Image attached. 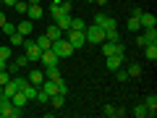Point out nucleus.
Returning a JSON list of instances; mask_svg holds the SVG:
<instances>
[{
  "mask_svg": "<svg viewBox=\"0 0 157 118\" xmlns=\"http://www.w3.org/2000/svg\"><path fill=\"white\" fill-rule=\"evenodd\" d=\"M21 116H24V110L13 105L11 97L0 95V118H21Z\"/></svg>",
  "mask_w": 157,
  "mask_h": 118,
  "instance_id": "nucleus-1",
  "label": "nucleus"
},
{
  "mask_svg": "<svg viewBox=\"0 0 157 118\" xmlns=\"http://www.w3.org/2000/svg\"><path fill=\"white\" fill-rule=\"evenodd\" d=\"M84 37H86V45H102V42H105V29L97 26V24H92V26L84 29Z\"/></svg>",
  "mask_w": 157,
  "mask_h": 118,
  "instance_id": "nucleus-2",
  "label": "nucleus"
},
{
  "mask_svg": "<svg viewBox=\"0 0 157 118\" xmlns=\"http://www.w3.org/2000/svg\"><path fill=\"white\" fill-rule=\"evenodd\" d=\"M50 50L55 53L58 58H71V55H73V47H71V42H68L66 37L55 39V42H52V47H50Z\"/></svg>",
  "mask_w": 157,
  "mask_h": 118,
  "instance_id": "nucleus-3",
  "label": "nucleus"
},
{
  "mask_svg": "<svg viewBox=\"0 0 157 118\" xmlns=\"http://www.w3.org/2000/svg\"><path fill=\"white\" fill-rule=\"evenodd\" d=\"M24 55H26L29 58V63H34V61H39V55H42V50H39V47H37V42H34V39H24Z\"/></svg>",
  "mask_w": 157,
  "mask_h": 118,
  "instance_id": "nucleus-4",
  "label": "nucleus"
},
{
  "mask_svg": "<svg viewBox=\"0 0 157 118\" xmlns=\"http://www.w3.org/2000/svg\"><path fill=\"white\" fill-rule=\"evenodd\" d=\"M126 63V53H115V55H105V66L110 71H118V68H123Z\"/></svg>",
  "mask_w": 157,
  "mask_h": 118,
  "instance_id": "nucleus-5",
  "label": "nucleus"
},
{
  "mask_svg": "<svg viewBox=\"0 0 157 118\" xmlns=\"http://www.w3.org/2000/svg\"><path fill=\"white\" fill-rule=\"evenodd\" d=\"M68 42H71V47H73V50H78V47H84L86 45V37H84V32H73V29H68Z\"/></svg>",
  "mask_w": 157,
  "mask_h": 118,
  "instance_id": "nucleus-6",
  "label": "nucleus"
},
{
  "mask_svg": "<svg viewBox=\"0 0 157 118\" xmlns=\"http://www.w3.org/2000/svg\"><path fill=\"white\" fill-rule=\"evenodd\" d=\"M94 24H97V26H102V29H115L118 26L115 16H107V13H102V11L94 16Z\"/></svg>",
  "mask_w": 157,
  "mask_h": 118,
  "instance_id": "nucleus-7",
  "label": "nucleus"
},
{
  "mask_svg": "<svg viewBox=\"0 0 157 118\" xmlns=\"http://www.w3.org/2000/svg\"><path fill=\"white\" fill-rule=\"evenodd\" d=\"M100 50H102V55H115V53H126V47L121 42H102Z\"/></svg>",
  "mask_w": 157,
  "mask_h": 118,
  "instance_id": "nucleus-8",
  "label": "nucleus"
},
{
  "mask_svg": "<svg viewBox=\"0 0 157 118\" xmlns=\"http://www.w3.org/2000/svg\"><path fill=\"white\" fill-rule=\"evenodd\" d=\"M68 13H71V3H60V6H50V16L55 18H60V16H68Z\"/></svg>",
  "mask_w": 157,
  "mask_h": 118,
  "instance_id": "nucleus-9",
  "label": "nucleus"
},
{
  "mask_svg": "<svg viewBox=\"0 0 157 118\" xmlns=\"http://www.w3.org/2000/svg\"><path fill=\"white\" fill-rule=\"evenodd\" d=\"M39 63H42V66H58V63H60V58H58L52 50H42V55H39Z\"/></svg>",
  "mask_w": 157,
  "mask_h": 118,
  "instance_id": "nucleus-10",
  "label": "nucleus"
},
{
  "mask_svg": "<svg viewBox=\"0 0 157 118\" xmlns=\"http://www.w3.org/2000/svg\"><path fill=\"white\" fill-rule=\"evenodd\" d=\"M42 16H45L42 6H39V3H29V8H26V18H32V21H39Z\"/></svg>",
  "mask_w": 157,
  "mask_h": 118,
  "instance_id": "nucleus-11",
  "label": "nucleus"
},
{
  "mask_svg": "<svg viewBox=\"0 0 157 118\" xmlns=\"http://www.w3.org/2000/svg\"><path fill=\"white\" fill-rule=\"evenodd\" d=\"M26 81H29V84H34V87H39L42 81H45V71H42V68H32Z\"/></svg>",
  "mask_w": 157,
  "mask_h": 118,
  "instance_id": "nucleus-12",
  "label": "nucleus"
},
{
  "mask_svg": "<svg viewBox=\"0 0 157 118\" xmlns=\"http://www.w3.org/2000/svg\"><path fill=\"white\" fill-rule=\"evenodd\" d=\"M16 89H18V76H16V79H11L8 84H3V87H0V95L13 97V95H16Z\"/></svg>",
  "mask_w": 157,
  "mask_h": 118,
  "instance_id": "nucleus-13",
  "label": "nucleus"
},
{
  "mask_svg": "<svg viewBox=\"0 0 157 118\" xmlns=\"http://www.w3.org/2000/svg\"><path fill=\"white\" fill-rule=\"evenodd\" d=\"M139 24H141V29H144V26H157V18H155V13L141 11L139 13Z\"/></svg>",
  "mask_w": 157,
  "mask_h": 118,
  "instance_id": "nucleus-14",
  "label": "nucleus"
},
{
  "mask_svg": "<svg viewBox=\"0 0 157 118\" xmlns=\"http://www.w3.org/2000/svg\"><path fill=\"white\" fill-rule=\"evenodd\" d=\"M144 105H147V118H155L157 116V97L155 95H147Z\"/></svg>",
  "mask_w": 157,
  "mask_h": 118,
  "instance_id": "nucleus-15",
  "label": "nucleus"
},
{
  "mask_svg": "<svg viewBox=\"0 0 157 118\" xmlns=\"http://www.w3.org/2000/svg\"><path fill=\"white\" fill-rule=\"evenodd\" d=\"M32 29H34V21H32V18H24L21 24H16V32L24 34V37H29V34H32Z\"/></svg>",
  "mask_w": 157,
  "mask_h": 118,
  "instance_id": "nucleus-16",
  "label": "nucleus"
},
{
  "mask_svg": "<svg viewBox=\"0 0 157 118\" xmlns=\"http://www.w3.org/2000/svg\"><path fill=\"white\" fill-rule=\"evenodd\" d=\"M47 102H50V105L55 108V110H60V108H66V95H60V92H55V95H52V97H50Z\"/></svg>",
  "mask_w": 157,
  "mask_h": 118,
  "instance_id": "nucleus-17",
  "label": "nucleus"
},
{
  "mask_svg": "<svg viewBox=\"0 0 157 118\" xmlns=\"http://www.w3.org/2000/svg\"><path fill=\"white\" fill-rule=\"evenodd\" d=\"M141 37L147 39V45L149 42H157V26H144L141 29Z\"/></svg>",
  "mask_w": 157,
  "mask_h": 118,
  "instance_id": "nucleus-18",
  "label": "nucleus"
},
{
  "mask_svg": "<svg viewBox=\"0 0 157 118\" xmlns=\"http://www.w3.org/2000/svg\"><path fill=\"white\" fill-rule=\"evenodd\" d=\"M102 113H105L107 118H123L126 116L123 108H113V105H105V110H102Z\"/></svg>",
  "mask_w": 157,
  "mask_h": 118,
  "instance_id": "nucleus-19",
  "label": "nucleus"
},
{
  "mask_svg": "<svg viewBox=\"0 0 157 118\" xmlns=\"http://www.w3.org/2000/svg\"><path fill=\"white\" fill-rule=\"evenodd\" d=\"M11 102H13V105H16V108H21V110H24V108H26V102H29V100H26V95H24L21 89H16V95L11 97Z\"/></svg>",
  "mask_w": 157,
  "mask_h": 118,
  "instance_id": "nucleus-20",
  "label": "nucleus"
},
{
  "mask_svg": "<svg viewBox=\"0 0 157 118\" xmlns=\"http://www.w3.org/2000/svg\"><path fill=\"white\" fill-rule=\"evenodd\" d=\"M144 55H147V61H152V63L157 61V42H149V45H144Z\"/></svg>",
  "mask_w": 157,
  "mask_h": 118,
  "instance_id": "nucleus-21",
  "label": "nucleus"
},
{
  "mask_svg": "<svg viewBox=\"0 0 157 118\" xmlns=\"http://www.w3.org/2000/svg\"><path fill=\"white\" fill-rule=\"evenodd\" d=\"M34 42H37V47H39V50H50V47H52V39L47 37V34H39V37L34 39Z\"/></svg>",
  "mask_w": 157,
  "mask_h": 118,
  "instance_id": "nucleus-22",
  "label": "nucleus"
},
{
  "mask_svg": "<svg viewBox=\"0 0 157 118\" xmlns=\"http://www.w3.org/2000/svg\"><path fill=\"white\" fill-rule=\"evenodd\" d=\"M45 79H52V81L63 79L60 76V68H58V66H45Z\"/></svg>",
  "mask_w": 157,
  "mask_h": 118,
  "instance_id": "nucleus-23",
  "label": "nucleus"
},
{
  "mask_svg": "<svg viewBox=\"0 0 157 118\" xmlns=\"http://www.w3.org/2000/svg\"><path fill=\"white\" fill-rule=\"evenodd\" d=\"M71 18H73V16H71V13H68V16H60V18H58V21H55V24H58V29H60L63 34H66L68 29H71Z\"/></svg>",
  "mask_w": 157,
  "mask_h": 118,
  "instance_id": "nucleus-24",
  "label": "nucleus"
},
{
  "mask_svg": "<svg viewBox=\"0 0 157 118\" xmlns=\"http://www.w3.org/2000/svg\"><path fill=\"white\" fill-rule=\"evenodd\" d=\"M131 116H134V118H147V105H144V102L134 105V108H131Z\"/></svg>",
  "mask_w": 157,
  "mask_h": 118,
  "instance_id": "nucleus-25",
  "label": "nucleus"
},
{
  "mask_svg": "<svg viewBox=\"0 0 157 118\" xmlns=\"http://www.w3.org/2000/svg\"><path fill=\"white\" fill-rule=\"evenodd\" d=\"M105 42H121L118 29H105Z\"/></svg>",
  "mask_w": 157,
  "mask_h": 118,
  "instance_id": "nucleus-26",
  "label": "nucleus"
},
{
  "mask_svg": "<svg viewBox=\"0 0 157 118\" xmlns=\"http://www.w3.org/2000/svg\"><path fill=\"white\" fill-rule=\"evenodd\" d=\"M45 34H47V37L52 39V42H55V39H60V37H63V32H60V29H58V24H55V26H47V32H45Z\"/></svg>",
  "mask_w": 157,
  "mask_h": 118,
  "instance_id": "nucleus-27",
  "label": "nucleus"
},
{
  "mask_svg": "<svg viewBox=\"0 0 157 118\" xmlns=\"http://www.w3.org/2000/svg\"><path fill=\"white\" fill-rule=\"evenodd\" d=\"M71 29H73V32H84L86 21H84V18H71Z\"/></svg>",
  "mask_w": 157,
  "mask_h": 118,
  "instance_id": "nucleus-28",
  "label": "nucleus"
},
{
  "mask_svg": "<svg viewBox=\"0 0 157 118\" xmlns=\"http://www.w3.org/2000/svg\"><path fill=\"white\" fill-rule=\"evenodd\" d=\"M26 8H29V0H16L13 11H16V13H21V16H26Z\"/></svg>",
  "mask_w": 157,
  "mask_h": 118,
  "instance_id": "nucleus-29",
  "label": "nucleus"
},
{
  "mask_svg": "<svg viewBox=\"0 0 157 118\" xmlns=\"http://www.w3.org/2000/svg\"><path fill=\"white\" fill-rule=\"evenodd\" d=\"M8 39H11L13 47H18V45H24V39H26V37H24V34H18V32H13V34H8Z\"/></svg>",
  "mask_w": 157,
  "mask_h": 118,
  "instance_id": "nucleus-30",
  "label": "nucleus"
},
{
  "mask_svg": "<svg viewBox=\"0 0 157 118\" xmlns=\"http://www.w3.org/2000/svg\"><path fill=\"white\" fill-rule=\"evenodd\" d=\"M126 73H128V76H139L141 73V63H128V66H126Z\"/></svg>",
  "mask_w": 157,
  "mask_h": 118,
  "instance_id": "nucleus-31",
  "label": "nucleus"
},
{
  "mask_svg": "<svg viewBox=\"0 0 157 118\" xmlns=\"http://www.w3.org/2000/svg\"><path fill=\"white\" fill-rule=\"evenodd\" d=\"M11 58H13L11 45H3V47H0V61H11Z\"/></svg>",
  "mask_w": 157,
  "mask_h": 118,
  "instance_id": "nucleus-32",
  "label": "nucleus"
},
{
  "mask_svg": "<svg viewBox=\"0 0 157 118\" xmlns=\"http://www.w3.org/2000/svg\"><path fill=\"white\" fill-rule=\"evenodd\" d=\"M128 32H141V24L136 16H128Z\"/></svg>",
  "mask_w": 157,
  "mask_h": 118,
  "instance_id": "nucleus-33",
  "label": "nucleus"
},
{
  "mask_svg": "<svg viewBox=\"0 0 157 118\" xmlns=\"http://www.w3.org/2000/svg\"><path fill=\"white\" fill-rule=\"evenodd\" d=\"M13 66H16V68H26V66H29V58H26V55H18L16 61H13Z\"/></svg>",
  "mask_w": 157,
  "mask_h": 118,
  "instance_id": "nucleus-34",
  "label": "nucleus"
},
{
  "mask_svg": "<svg viewBox=\"0 0 157 118\" xmlns=\"http://www.w3.org/2000/svg\"><path fill=\"white\" fill-rule=\"evenodd\" d=\"M113 73H115V79H118V81H128V73H126V68H118V71H113Z\"/></svg>",
  "mask_w": 157,
  "mask_h": 118,
  "instance_id": "nucleus-35",
  "label": "nucleus"
},
{
  "mask_svg": "<svg viewBox=\"0 0 157 118\" xmlns=\"http://www.w3.org/2000/svg\"><path fill=\"white\" fill-rule=\"evenodd\" d=\"M8 81H11V71L6 68V71H0V87H3V84H8Z\"/></svg>",
  "mask_w": 157,
  "mask_h": 118,
  "instance_id": "nucleus-36",
  "label": "nucleus"
},
{
  "mask_svg": "<svg viewBox=\"0 0 157 118\" xmlns=\"http://www.w3.org/2000/svg\"><path fill=\"white\" fill-rule=\"evenodd\" d=\"M58 92L68 97V84H66V81H63V79H58Z\"/></svg>",
  "mask_w": 157,
  "mask_h": 118,
  "instance_id": "nucleus-37",
  "label": "nucleus"
},
{
  "mask_svg": "<svg viewBox=\"0 0 157 118\" xmlns=\"http://www.w3.org/2000/svg\"><path fill=\"white\" fill-rule=\"evenodd\" d=\"M3 32H6V34H13V32H16V24H8V21H6V26H3Z\"/></svg>",
  "mask_w": 157,
  "mask_h": 118,
  "instance_id": "nucleus-38",
  "label": "nucleus"
},
{
  "mask_svg": "<svg viewBox=\"0 0 157 118\" xmlns=\"http://www.w3.org/2000/svg\"><path fill=\"white\" fill-rule=\"evenodd\" d=\"M144 45H147V39L139 34V37H136V47H144Z\"/></svg>",
  "mask_w": 157,
  "mask_h": 118,
  "instance_id": "nucleus-39",
  "label": "nucleus"
},
{
  "mask_svg": "<svg viewBox=\"0 0 157 118\" xmlns=\"http://www.w3.org/2000/svg\"><path fill=\"white\" fill-rule=\"evenodd\" d=\"M6 21H8V16H6V13H3V11H0V29L6 26Z\"/></svg>",
  "mask_w": 157,
  "mask_h": 118,
  "instance_id": "nucleus-40",
  "label": "nucleus"
},
{
  "mask_svg": "<svg viewBox=\"0 0 157 118\" xmlns=\"http://www.w3.org/2000/svg\"><path fill=\"white\" fill-rule=\"evenodd\" d=\"M94 3L97 6H107V0H94Z\"/></svg>",
  "mask_w": 157,
  "mask_h": 118,
  "instance_id": "nucleus-41",
  "label": "nucleus"
},
{
  "mask_svg": "<svg viewBox=\"0 0 157 118\" xmlns=\"http://www.w3.org/2000/svg\"><path fill=\"white\" fill-rule=\"evenodd\" d=\"M29 3H42V0H29Z\"/></svg>",
  "mask_w": 157,
  "mask_h": 118,
  "instance_id": "nucleus-42",
  "label": "nucleus"
},
{
  "mask_svg": "<svg viewBox=\"0 0 157 118\" xmlns=\"http://www.w3.org/2000/svg\"><path fill=\"white\" fill-rule=\"evenodd\" d=\"M63 3H73V0H63Z\"/></svg>",
  "mask_w": 157,
  "mask_h": 118,
  "instance_id": "nucleus-43",
  "label": "nucleus"
},
{
  "mask_svg": "<svg viewBox=\"0 0 157 118\" xmlns=\"http://www.w3.org/2000/svg\"><path fill=\"white\" fill-rule=\"evenodd\" d=\"M86 3H89V6H92V3H94V0H86Z\"/></svg>",
  "mask_w": 157,
  "mask_h": 118,
  "instance_id": "nucleus-44",
  "label": "nucleus"
}]
</instances>
